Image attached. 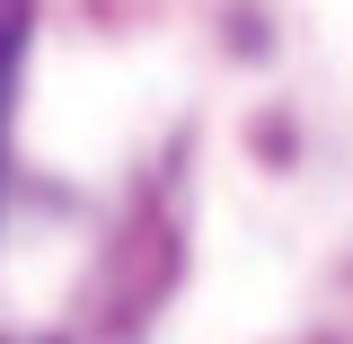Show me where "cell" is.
I'll return each instance as SVG.
<instances>
[{
	"label": "cell",
	"mask_w": 353,
	"mask_h": 344,
	"mask_svg": "<svg viewBox=\"0 0 353 344\" xmlns=\"http://www.w3.org/2000/svg\"><path fill=\"white\" fill-rule=\"evenodd\" d=\"M9 97H18V9H0V168H9Z\"/></svg>",
	"instance_id": "obj_1"
}]
</instances>
